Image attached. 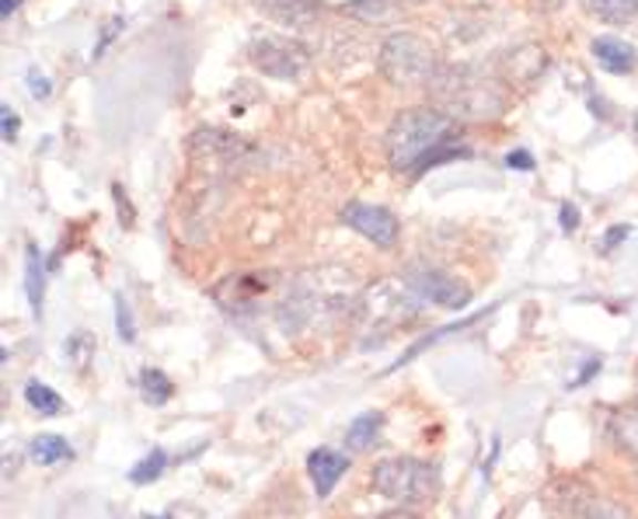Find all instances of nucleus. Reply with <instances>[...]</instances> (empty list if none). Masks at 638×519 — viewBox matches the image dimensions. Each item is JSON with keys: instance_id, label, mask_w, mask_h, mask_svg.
Segmentation results:
<instances>
[{"instance_id": "423d86ee", "label": "nucleus", "mask_w": 638, "mask_h": 519, "mask_svg": "<svg viewBox=\"0 0 638 519\" xmlns=\"http://www.w3.org/2000/svg\"><path fill=\"white\" fill-rule=\"evenodd\" d=\"M248 60L258 74H266L272 81H297L307 74V66H311V53H307L303 42L290 35H272V32H263L248 42Z\"/></svg>"}, {"instance_id": "f8f14e48", "label": "nucleus", "mask_w": 638, "mask_h": 519, "mask_svg": "<svg viewBox=\"0 0 638 519\" xmlns=\"http://www.w3.org/2000/svg\"><path fill=\"white\" fill-rule=\"evenodd\" d=\"M255 8L263 11L266 18L279 21L282 29H294V32H307L318 25V0H255Z\"/></svg>"}, {"instance_id": "a211bd4d", "label": "nucleus", "mask_w": 638, "mask_h": 519, "mask_svg": "<svg viewBox=\"0 0 638 519\" xmlns=\"http://www.w3.org/2000/svg\"><path fill=\"white\" fill-rule=\"evenodd\" d=\"M384 429V415L381 412H363L349 422L346 429V450L360 454V450H370V446L377 443V436H381Z\"/></svg>"}, {"instance_id": "9d476101", "label": "nucleus", "mask_w": 638, "mask_h": 519, "mask_svg": "<svg viewBox=\"0 0 638 519\" xmlns=\"http://www.w3.org/2000/svg\"><path fill=\"white\" fill-rule=\"evenodd\" d=\"M545 66H548V53H545V45H537V42H524V45H516V50L503 53L500 60V70H503V81L513 87H531L541 74H545Z\"/></svg>"}, {"instance_id": "c756f323", "label": "nucleus", "mask_w": 638, "mask_h": 519, "mask_svg": "<svg viewBox=\"0 0 638 519\" xmlns=\"http://www.w3.org/2000/svg\"><path fill=\"white\" fill-rule=\"evenodd\" d=\"M558 224H562L565 233H576V230H579V209H576L573 203H562V209H558Z\"/></svg>"}, {"instance_id": "39448f33", "label": "nucleus", "mask_w": 638, "mask_h": 519, "mask_svg": "<svg viewBox=\"0 0 638 519\" xmlns=\"http://www.w3.org/2000/svg\"><path fill=\"white\" fill-rule=\"evenodd\" d=\"M188 150H193L196 168L206 172L209 178L251 168V160H255V147L248 144V139L224 133V129H199L193 136V144H188Z\"/></svg>"}, {"instance_id": "1a4fd4ad", "label": "nucleus", "mask_w": 638, "mask_h": 519, "mask_svg": "<svg viewBox=\"0 0 638 519\" xmlns=\"http://www.w3.org/2000/svg\"><path fill=\"white\" fill-rule=\"evenodd\" d=\"M342 224L349 230H357L360 238H367L377 248H394L398 241V217L384 206H370V203H346L342 209Z\"/></svg>"}, {"instance_id": "b1692460", "label": "nucleus", "mask_w": 638, "mask_h": 519, "mask_svg": "<svg viewBox=\"0 0 638 519\" xmlns=\"http://www.w3.org/2000/svg\"><path fill=\"white\" fill-rule=\"evenodd\" d=\"M115 335H120V342H126V345L136 342V321H133V311L123 300V293L115 297Z\"/></svg>"}, {"instance_id": "7c9ffc66", "label": "nucleus", "mask_w": 638, "mask_h": 519, "mask_svg": "<svg viewBox=\"0 0 638 519\" xmlns=\"http://www.w3.org/2000/svg\"><path fill=\"white\" fill-rule=\"evenodd\" d=\"M506 168H513V172H534V154L531 150H510L506 154Z\"/></svg>"}, {"instance_id": "e433bc0d", "label": "nucleus", "mask_w": 638, "mask_h": 519, "mask_svg": "<svg viewBox=\"0 0 638 519\" xmlns=\"http://www.w3.org/2000/svg\"><path fill=\"white\" fill-rule=\"evenodd\" d=\"M144 519H175V516L172 512H147Z\"/></svg>"}, {"instance_id": "58836bf2", "label": "nucleus", "mask_w": 638, "mask_h": 519, "mask_svg": "<svg viewBox=\"0 0 638 519\" xmlns=\"http://www.w3.org/2000/svg\"><path fill=\"white\" fill-rule=\"evenodd\" d=\"M412 4H422V0H412Z\"/></svg>"}, {"instance_id": "0eeeda50", "label": "nucleus", "mask_w": 638, "mask_h": 519, "mask_svg": "<svg viewBox=\"0 0 638 519\" xmlns=\"http://www.w3.org/2000/svg\"><path fill=\"white\" fill-rule=\"evenodd\" d=\"M548 499L565 519H631L625 506L604 499V495L576 478H558L548 488Z\"/></svg>"}, {"instance_id": "ddd939ff", "label": "nucleus", "mask_w": 638, "mask_h": 519, "mask_svg": "<svg viewBox=\"0 0 638 519\" xmlns=\"http://www.w3.org/2000/svg\"><path fill=\"white\" fill-rule=\"evenodd\" d=\"M594 56H597V63L607 70V74H631L635 63H638L635 45L618 39V35H600L594 42Z\"/></svg>"}, {"instance_id": "f03ea898", "label": "nucleus", "mask_w": 638, "mask_h": 519, "mask_svg": "<svg viewBox=\"0 0 638 519\" xmlns=\"http://www.w3.org/2000/svg\"><path fill=\"white\" fill-rule=\"evenodd\" d=\"M430 102L454 123H485L500 120L510 105L506 81L488 77L478 66H440L430 81Z\"/></svg>"}, {"instance_id": "20e7f679", "label": "nucleus", "mask_w": 638, "mask_h": 519, "mask_svg": "<svg viewBox=\"0 0 638 519\" xmlns=\"http://www.w3.org/2000/svg\"><path fill=\"white\" fill-rule=\"evenodd\" d=\"M370 485L377 495L394 502H425V499H436L440 470L419 457H384L373 464Z\"/></svg>"}, {"instance_id": "4be33fe9", "label": "nucleus", "mask_w": 638, "mask_h": 519, "mask_svg": "<svg viewBox=\"0 0 638 519\" xmlns=\"http://www.w3.org/2000/svg\"><path fill=\"white\" fill-rule=\"evenodd\" d=\"M594 14L607 25H628L638 21V0H594Z\"/></svg>"}, {"instance_id": "72a5a7b5", "label": "nucleus", "mask_w": 638, "mask_h": 519, "mask_svg": "<svg viewBox=\"0 0 638 519\" xmlns=\"http://www.w3.org/2000/svg\"><path fill=\"white\" fill-rule=\"evenodd\" d=\"M500 454H503V443H500V436H495L492 446H488V460L482 464V475H485V478L492 475V467H495V460H500Z\"/></svg>"}, {"instance_id": "4c0bfd02", "label": "nucleus", "mask_w": 638, "mask_h": 519, "mask_svg": "<svg viewBox=\"0 0 638 519\" xmlns=\"http://www.w3.org/2000/svg\"><path fill=\"white\" fill-rule=\"evenodd\" d=\"M635 136H638V115H635Z\"/></svg>"}, {"instance_id": "9b49d317", "label": "nucleus", "mask_w": 638, "mask_h": 519, "mask_svg": "<svg viewBox=\"0 0 638 519\" xmlns=\"http://www.w3.org/2000/svg\"><path fill=\"white\" fill-rule=\"evenodd\" d=\"M352 467L349 454L332 450V446H318V450L307 454V478H311L318 499H328L336 491V485L346 478V470Z\"/></svg>"}, {"instance_id": "f3484780", "label": "nucleus", "mask_w": 638, "mask_h": 519, "mask_svg": "<svg viewBox=\"0 0 638 519\" xmlns=\"http://www.w3.org/2000/svg\"><path fill=\"white\" fill-rule=\"evenodd\" d=\"M488 311H492V307H485V311H478V314H467V318H461L457 324H443V328H436V332H430V335H425V339L412 342V345H409L405 352H401V360H398V363H394V366H391L388 373H394L398 366H409V363H412L415 356H422V352H425V349H430V345H436V342H443L446 335H457V332H464V328H471V324H478V321H482V318H485Z\"/></svg>"}, {"instance_id": "6ab92c4d", "label": "nucleus", "mask_w": 638, "mask_h": 519, "mask_svg": "<svg viewBox=\"0 0 638 519\" xmlns=\"http://www.w3.org/2000/svg\"><path fill=\"white\" fill-rule=\"evenodd\" d=\"M172 467V454L164 450V446H151V454L147 457H140L133 467H130V485H136V488H144V485H154V481H161V475L164 470Z\"/></svg>"}, {"instance_id": "4468645a", "label": "nucleus", "mask_w": 638, "mask_h": 519, "mask_svg": "<svg viewBox=\"0 0 638 519\" xmlns=\"http://www.w3.org/2000/svg\"><path fill=\"white\" fill-rule=\"evenodd\" d=\"M29 460L39 467H56V464L74 460V446H70V439L60 433H39L29 443Z\"/></svg>"}, {"instance_id": "c9c22d12", "label": "nucleus", "mask_w": 638, "mask_h": 519, "mask_svg": "<svg viewBox=\"0 0 638 519\" xmlns=\"http://www.w3.org/2000/svg\"><path fill=\"white\" fill-rule=\"evenodd\" d=\"M18 4H21V0H0V18H4V21H8V18H11V14L18 11Z\"/></svg>"}, {"instance_id": "f257e3e1", "label": "nucleus", "mask_w": 638, "mask_h": 519, "mask_svg": "<svg viewBox=\"0 0 638 519\" xmlns=\"http://www.w3.org/2000/svg\"><path fill=\"white\" fill-rule=\"evenodd\" d=\"M384 150L398 175H425L443 160L471 157V147H457V123L433 105L398 112L388 126Z\"/></svg>"}, {"instance_id": "c85d7f7f", "label": "nucleus", "mask_w": 638, "mask_h": 519, "mask_svg": "<svg viewBox=\"0 0 638 519\" xmlns=\"http://www.w3.org/2000/svg\"><path fill=\"white\" fill-rule=\"evenodd\" d=\"M628 233H631V227H625V224L610 227V230L604 233V241H600V251H604V255H610V251L618 248L621 241H628Z\"/></svg>"}, {"instance_id": "5701e85b", "label": "nucleus", "mask_w": 638, "mask_h": 519, "mask_svg": "<svg viewBox=\"0 0 638 519\" xmlns=\"http://www.w3.org/2000/svg\"><path fill=\"white\" fill-rule=\"evenodd\" d=\"M614 439H618L621 450L638 457V412H628V415L614 418Z\"/></svg>"}, {"instance_id": "bb28decb", "label": "nucleus", "mask_w": 638, "mask_h": 519, "mask_svg": "<svg viewBox=\"0 0 638 519\" xmlns=\"http://www.w3.org/2000/svg\"><path fill=\"white\" fill-rule=\"evenodd\" d=\"M123 29H126V21H123L120 14H115V18H109V21H105V29H102V35H99V42H94V60H99V56L105 53V45H109V42H112L115 35H120Z\"/></svg>"}, {"instance_id": "dca6fc26", "label": "nucleus", "mask_w": 638, "mask_h": 519, "mask_svg": "<svg viewBox=\"0 0 638 519\" xmlns=\"http://www.w3.org/2000/svg\"><path fill=\"white\" fill-rule=\"evenodd\" d=\"M272 287V276H230L220 290H230L234 297L230 300H220L224 311H245V307Z\"/></svg>"}, {"instance_id": "7ed1b4c3", "label": "nucleus", "mask_w": 638, "mask_h": 519, "mask_svg": "<svg viewBox=\"0 0 638 519\" xmlns=\"http://www.w3.org/2000/svg\"><path fill=\"white\" fill-rule=\"evenodd\" d=\"M377 70L394 87H430V81L440 70V56L430 39L415 32H394L381 42L377 53Z\"/></svg>"}, {"instance_id": "6e6552de", "label": "nucleus", "mask_w": 638, "mask_h": 519, "mask_svg": "<svg viewBox=\"0 0 638 519\" xmlns=\"http://www.w3.org/2000/svg\"><path fill=\"white\" fill-rule=\"evenodd\" d=\"M405 290H412L422 303H433V307H443V311H464L471 303V287L464 279L443 272L436 266H419V269H409L405 272Z\"/></svg>"}, {"instance_id": "2eb2a0df", "label": "nucleus", "mask_w": 638, "mask_h": 519, "mask_svg": "<svg viewBox=\"0 0 638 519\" xmlns=\"http://www.w3.org/2000/svg\"><path fill=\"white\" fill-rule=\"evenodd\" d=\"M45 276H50V266L35 245L25 248V297L32 303V314L42 318V303H45Z\"/></svg>"}, {"instance_id": "412c9836", "label": "nucleus", "mask_w": 638, "mask_h": 519, "mask_svg": "<svg viewBox=\"0 0 638 519\" xmlns=\"http://www.w3.org/2000/svg\"><path fill=\"white\" fill-rule=\"evenodd\" d=\"M21 394H25L29 408L39 412V418H56V415L66 412V401L60 397V391H53L50 384H42V381H29Z\"/></svg>"}, {"instance_id": "a878e982", "label": "nucleus", "mask_w": 638, "mask_h": 519, "mask_svg": "<svg viewBox=\"0 0 638 519\" xmlns=\"http://www.w3.org/2000/svg\"><path fill=\"white\" fill-rule=\"evenodd\" d=\"M29 94L35 102H45L53 94V84H50V77L42 74L39 66H29Z\"/></svg>"}, {"instance_id": "393cba45", "label": "nucleus", "mask_w": 638, "mask_h": 519, "mask_svg": "<svg viewBox=\"0 0 638 519\" xmlns=\"http://www.w3.org/2000/svg\"><path fill=\"white\" fill-rule=\"evenodd\" d=\"M346 11L363 18V21H373V18H384L391 11V4H388V0H349Z\"/></svg>"}, {"instance_id": "cd10ccee", "label": "nucleus", "mask_w": 638, "mask_h": 519, "mask_svg": "<svg viewBox=\"0 0 638 519\" xmlns=\"http://www.w3.org/2000/svg\"><path fill=\"white\" fill-rule=\"evenodd\" d=\"M18 129H21V120L14 108H0V136H4V144H14L18 139Z\"/></svg>"}, {"instance_id": "aec40b11", "label": "nucleus", "mask_w": 638, "mask_h": 519, "mask_svg": "<svg viewBox=\"0 0 638 519\" xmlns=\"http://www.w3.org/2000/svg\"><path fill=\"white\" fill-rule=\"evenodd\" d=\"M140 394H144V401L151 408H161V405H168V401L175 397V384H172V376L157 370V366H144L140 370Z\"/></svg>"}, {"instance_id": "473e14b6", "label": "nucleus", "mask_w": 638, "mask_h": 519, "mask_svg": "<svg viewBox=\"0 0 638 519\" xmlns=\"http://www.w3.org/2000/svg\"><path fill=\"white\" fill-rule=\"evenodd\" d=\"M209 450V439H196V443H188V450H182V454H175L172 457V464H188V460H196L199 454H206Z\"/></svg>"}, {"instance_id": "2f4dec72", "label": "nucleus", "mask_w": 638, "mask_h": 519, "mask_svg": "<svg viewBox=\"0 0 638 519\" xmlns=\"http://www.w3.org/2000/svg\"><path fill=\"white\" fill-rule=\"evenodd\" d=\"M604 370V363L600 360H586V366L579 370V376H576V381H569V391H579V387H586L589 381H594V376Z\"/></svg>"}, {"instance_id": "f704fd0d", "label": "nucleus", "mask_w": 638, "mask_h": 519, "mask_svg": "<svg viewBox=\"0 0 638 519\" xmlns=\"http://www.w3.org/2000/svg\"><path fill=\"white\" fill-rule=\"evenodd\" d=\"M377 519H422V516H419V512H412V509H391V512L377 516Z\"/></svg>"}]
</instances>
